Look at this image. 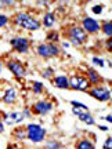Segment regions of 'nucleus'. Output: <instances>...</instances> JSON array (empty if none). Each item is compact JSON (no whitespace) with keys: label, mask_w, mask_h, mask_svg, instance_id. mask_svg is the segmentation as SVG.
<instances>
[{"label":"nucleus","mask_w":112,"mask_h":149,"mask_svg":"<svg viewBox=\"0 0 112 149\" xmlns=\"http://www.w3.org/2000/svg\"><path fill=\"white\" fill-rule=\"evenodd\" d=\"M60 50L58 47L53 44V43H48V44H40L39 47H37V54L39 55H42L44 58H47V57H54V55H58Z\"/></svg>","instance_id":"obj_4"},{"label":"nucleus","mask_w":112,"mask_h":149,"mask_svg":"<svg viewBox=\"0 0 112 149\" xmlns=\"http://www.w3.org/2000/svg\"><path fill=\"white\" fill-rule=\"evenodd\" d=\"M72 105H74V108H79V109H83V111H87L89 112V108L86 107L85 104H82V102H78V101H72L71 102Z\"/></svg>","instance_id":"obj_20"},{"label":"nucleus","mask_w":112,"mask_h":149,"mask_svg":"<svg viewBox=\"0 0 112 149\" xmlns=\"http://www.w3.org/2000/svg\"><path fill=\"white\" fill-rule=\"evenodd\" d=\"M100 128H101L102 131H108V127H107V126H100Z\"/></svg>","instance_id":"obj_31"},{"label":"nucleus","mask_w":112,"mask_h":149,"mask_svg":"<svg viewBox=\"0 0 112 149\" xmlns=\"http://www.w3.org/2000/svg\"><path fill=\"white\" fill-rule=\"evenodd\" d=\"M54 21H55V17H54L51 13L46 14V15H44V18H43V22H44V25H46L47 28L53 26V25H54Z\"/></svg>","instance_id":"obj_15"},{"label":"nucleus","mask_w":112,"mask_h":149,"mask_svg":"<svg viewBox=\"0 0 112 149\" xmlns=\"http://www.w3.org/2000/svg\"><path fill=\"white\" fill-rule=\"evenodd\" d=\"M69 37H71V43L74 46H80L82 43L86 40V32L83 31V28L80 26H72L69 29Z\"/></svg>","instance_id":"obj_3"},{"label":"nucleus","mask_w":112,"mask_h":149,"mask_svg":"<svg viewBox=\"0 0 112 149\" xmlns=\"http://www.w3.org/2000/svg\"><path fill=\"white\" fill-rule=\"evenodd\" d=\"M102 32L105 33L108 37H111V35H112V24L109 21H107V22H104V24H102Z\"/></svg>","instance_id":"obj_17"},{"label":"nucleus","mask_w":112,"mask_h":149,"mask_svg":"<svg viewBox=\"0 0 112 149\" xmlns=\"http://www.w3.org/2000/svg\"><path fill=\"white\" fill-rule=\"evenodd\" d=\"M44 149H48V148H44Z\"/></svg>","instance_id":"obj_37"},{"label":"nucleus","mask_w":112,"mask_h":149,"mask_svg":"<svg viewBox=\"0 0 112 149\" xmlns=\"http://www.w3.org/2000/svg\"><path fill=\"white\" fill-rule=\"evenodd\" d=\"M0 70H1V62H0Z\"/></svg>","instance_id":"obj_36"},{"label":"nucleus","mask_w":112,"mask_h":149,"mask_svg":"<svg viewBox=\"0 0 112 149\" xmlns=\"http://www.w3.org/2000/svg\"><path fill=\"white\" fill-rule=\"evenodd\" d=\"M47 39L50 40V42H57V40H58V33H57V32L47 33Z\"/></svg>","instance_id":"obj_21"},{"label":"nucleus","mask_w":112,"mask_h":149,"mask_svg":"<svg viewBox=\"0 0 112 149\" xmlns=\"http://www.w3.org/2000/svg\"><path fill=\"white\" fill-rule=\"evenodd\" d=\"M89 80L83 77V76H80V74H75L72 79H69V87L71 88H74V90H79V91H83V90H87V87H89Z\"/></svg>","instance_id":"obj_5"},{"label":"nucleus","mask_w":112,"mask_h":149,"mask_svg":"<svg viewBox=\"0 0 112 149\" xmlns=\"http://www.w3.org/2000/svg\"><path fill=\"white\" fill-rule=\"evenodd\" d=\"M46 135V130L36 123H31L27 127V137L32 142H42Z\"/></svg>","instance_id":"obj_2"},{"label":"nucleus","mask_w":112,"mask_h":149,"mask_svg":"<svg viewBox=\"0 0 112 149\" xmlns=\"http://www.w3.org/2000/svg\"><path fill=\"white\" fill-rule=\"evenodd\" d=\"M47 148L48 149H58L60 148V144L55 142V141H48L47 142Z\"/></svg>","instance_id":"obj_22"},{"label":"nucleus","mask_w":112,"mask_h":149,"mask_svg":"<svg viewBox=\"0 0 112 149\" xmlns=\"http://www.w3.org/2000/svg\"><path fill=\"white\" fill-rule=\"evenodd\" d=\"M17 98V93L14 88H8V90L6 91V94L3 95V101L6 102V104H13V102L15 101Z\"/></svg>","instance_id":"obj_13"},{"label":"nucleus","mask_w":112,"mask_h":149,"mask_svg":"<svg viewBox=\"0 0 112 149\" xmlns=\"http://www.w3.org/2000/svg\"><path fill=\"white\" fill-rule=\"evenodd\" d=\"M69 46H71V44L68 42H64V43H62V47H64V48H68Z\"/></svg>","instance_id":"obj_30"},{"label":"nucleus","mask_w":112,"mask_h":149,"mask_svg":"<svg viewBox=\"0 0 112 149\" xmlns=\"http://www.w3.org/2000/svg\"><path fill=\"white\" fill-rule=\"evenodd\" d=\"M105 120H107V122H112V116H111V115H109V116H107V117H105Z\"/></svg>","instance_id":"obj_33"},{"label":"nucleus","mask_w":112,"mask_h":149,"mask_svg":"<svg viewBox=\"0 0 112 149\" xmlns=\"http://www.w3.org/2000/svg\"><path fill=\"white\" fill-rule=\"evenodd\" d=\"M78 149H94V145L89 139H83L78 144Z\"/></svg>","instance_id":"obj_16"},{"label":"nucleus","mask_w":112,"mask_h":149,"mask_svg":"<svg viewBox=\"0 0 112 149\" xmlns=\"http://www.w3.org/2000/svg\"><path fill=\"white\" fill-rule=\"evenodd\" d=\"M22 113H24V116H27V117H29V116H31V111H29L28 108H25V109H24V112H22Z\"/></svg>","instance_id":"obj_28"},{"label":"nucleus","mask_w":112,"mask_h":149,"mask_svg":"<svg viewBox=\"0 0 112 149\" xmlns=\"http://www.w3.org/2000/svg\"><path fill=\"white\" fill-rule=\"evenodd\" d=\"M51 108H53V104L51 102H44V101H40V102H36L35 105H33V111L39 113V115H46L48 112L51 111Z\"/></svg>","instance_id":"obj_11"},{"label":"nucleus","mask_w":112,"mask_h":149,"mask_svg":"<svg viewBox=\"0 0 112 149\" xmlns=\"http://www.w3.org/2000/svg\"><path fill=\"white\" fill-rule=\"evenodd\" d=\"M90 95L97 98L98 101H108L111 100V91L107 87H94L93 90H90Z\"/></svg>","instance_id":"obj_6"},{"label":"nucleus","mask_w":112,"mask_h":149,"mask_svg":"<svg viewBox=\"0 0 112 149\" xmlns=\"http://www.w3.org/2000/svg\"><path fill=\"white\" fill-rule=\"evenodd\" d=\"M53 73H54V69H53V68H47V69L43 72V77H44V79H48V77H50V76H51Z\"/></svg>","instance_id":"obj_23"},{"label":"nucleus","mask_w":112,"mask_h":149,"mask_svg":"<svg viewBox=\"0 0 112 149\" xmlns=\"http://www.w3.org/2000/svg\"><path fill=\"white\" fill-rule=\"evenodd\" d=\"M3 4H4V1H0V8L3 7Z\"/></svg>","instance_id":"obj_34"},{"label":"nucleus","mask_w":112,"mask_h":149,"mask_svg":"<svg viewBox=\"0 0 112 149\" xmlns=\"http://www.w3.org/2000/svg\"><path fill=\"white\" fill-rule=\"evenodd\" d=\"M10 43L18 53H27L29 48V42L25 37H14V39H11Z\"/></svg>","instance_id":"obj_7"},{"label":"nucleus","mask_w":112,"mask_h":149,"mask_svg":"<svg viewBox=\"0 0 112 149\" xmlns=\"http://www.w3.org/2000/svg\"><path fill=\"white\" fill-rule=\"evenodd\" d=\"M15 24L18 26L29 29V31H37L40 28V22L37 21V19H35L33 17L25 14V13H20L15 17Z\"/></svg>","instance_id":"obj_1"},{"label":"nucleus","mask_w":112,"mask_h":149,"mask_svg":"<svg viewBox=\"0 0 112 149\" xmlns=\"http://www.w3.org/2000/svg\"><path fill=\"white\" fill-rule=\"evenodd\" d=\"M14 137H15L17 139H24L27 137V130H22L21 127L17 128L15 131H14Z\"/></svg>","instance_id":"obj_18"},{"label":"nucleus","mask_w":112,"mask_h":149,"mask_svg":"<svg viewBox=\"0 0 112 149\" xmlns=\"http://www.w3.org/2000/svg\"><path fill=\"white\" fill-rule=\"evenodd\" d=\"M7 22H8V18H7L4 14H0V28L6 26V25H7Z\"/></svg>","instance_id":"obj_24"},{"label":"nucleus","mask_w":112,"mask_h":149,"mask_svg":"<svg viewBox=\"0 0 112 149\" xmlns=\"http://www.w3.org/2000/svg\"><path fill=\"white\" fill-rule=\"evenodd\" d=\"M4 131V127H3V123L0 122V133H3Z\"/></svg>","instance_id":"obj_32"},{"label":"nucleus","mask_w":112,"mask_h":149,"mask_svg":"<svg viewBox=\"0 0 112 149\" xmlns=\"http://www.w3.org/2000/svg\"><path fill=\"white\" fill-rule=\"evenodd\" d=\"M83 28H85V29H83L85 32L87 31L89 33H96L100 31V24H98L94 18H89V17H87V18L83 19Z\"/></svg>","instance_id":"obj_9"},{"label":"nucleus","mask_w":112,"mask_h":149,"mask_svg":"<svg viewBox=\"0 0 112 149\" xmlns=\"http://www.w3.org/2000/svg\"><path fill=\"white\" fill-rule=\"evenodd\" d=\"M53 84L55 87H58V88H69V79L66 76H64V74H61V76L54 77Z\"/></svg>","instance_id":"obj_12"},{"label":"nucleus","mask_w":112,"mask_h":149,"mask_svg":"<svg viewBox=\"0 0 112 149\" xmlns=\"http://www.w3.org/2000/svg\"><path fill=\"white\" fill-rule=\"evenodd\" d=\"M87 74H89V83L90 84H98L100 83V76H98V73H97L94 69H91V68H89L87 69Z\"/></svg>","instance_id":"obj_14"},{"label":"nucleus","mask_w":112,"mask_h":149,"mask_svg":"<svg viewBox=\"0 0 112 149\" xmlns=\"http://www.w3.org/2000/svg\"><path fill=\"white\" fill-rule=\"evenodd\" d=\"M3 119H4L6 124H8V126L10 124H18V123H21L24 120V113H21V112H13L10 115H4Z\"/></svg>","instance_id":"obj_10"},{"label":"nucleus","mask_w":112,"mask_h":149,"mask_svg":"<svg viewBox=\"0 0 112 149\" xmlns=\"http://www.w3.org/2000/svg\"><path fill=\"white\" fill-rule=\"evenodd\" d=\"M112 148V138H107L104 142V149H111Z\"/></svg>","instance_id":"obj_27"},{"label":"nucleus","mask_w":112,"mask_h":149,"mask_svg":"<svg viewBox=\"0 0 112 149\" xmlns=\"http://www.w3.org/2000/svg\"><path fill=\"white\" fill-rule=\"evenodd\" d=\"M7 149H15V148H14V146H8V148H7Z\"/></svg>","instance_id":"obj_35"},{"label":"nucleus","mask_w":112,"mask_h":149,"mask_svg":"<svg viewBox=\"0 0 112 149\" xmlns=\"http://www.w3.org/2000/svg\"><path fill=\"white\" fill-rule=\"evenodd\" d=\"M91 11H93L94 14H101V13H102V6H101V4L93 6V8H91Z\"/></svg>","instance_id":"obj_25"},{"label":"nucleus","mask_w":112,"mask_h":149,"mask_svg":"<svg viewBox=\"0 0 112 149\" xmlns=\"http://www.w3.org/2000/svg\"><path fill=\"white\" fill-rule=\"evenodd\" d=\"M93 64L94 65H98V66H104V59H101V58H98V57H94L93 58Z\"/></svg>","instance_id":"obj_26"},{"label":"nucleus","mask_w":112,"mask_h":149,"mask_svg":"<svg viewBox=\"0 0 112 149\" xmlns=\"http://www.w3.org/2000/svg\"><path fill=\"white\" fill-rule=\"evenodd\" d=\"M42 83H40V81H35V83H33V93H35V94H40V93H42Z\"/></svg>","instance_id":"obj_19"},{"label":"nucleus","mask_w":112,"mask_h":149,"mask_svg":"<svg viewBox=\"0 0 112 149\" xmlns=\"http://www.w3.org/2000/svg\"><path fill=\"white\" fill-rule=\"evenodd\" d=\"M7 68L14 73L15 77H24V76H25V69H24V66H22L18 61H15V59L7 61Z\"/></svg>","instance_id":"obj_8"},{"label":"nucleus","mask_w":112,"mask_h":149,"mask_svg":"<svg viewBox=\"0 0 112 149\" xmlns=\"http://www.w3.org/2000/svg\"><path fill=\"white\" fill-rule=\"evenodd\" d=\"M111 47H112L111 39H108V40H107V48H108V50H111Z\"/></svg>","instance_id":"obj_29"}]
</instances>
